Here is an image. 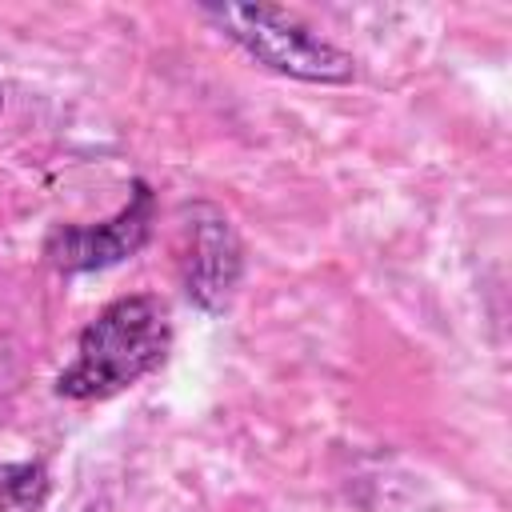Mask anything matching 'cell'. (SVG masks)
<instances>
[{
	"label": "cell",
	"instance_id": "cell-1",
	"mask_svg": "<svg viewBox=\"0 0 512 512\" xmlns=\"http://www.w3.org/2000/svg\"><path fill=\"white\" fill-rule=\"evenodd\" d=\"M172 344L168 308L156 296L112 300L80 332L76 360L60 372L56 392L68 400H104L148 376Z\"/></svg>",
	"mask_w": 512,
	"mask_h": 512
},
{
	"label": "cell",
	"instance_id": "cell-2",
	"mask_svg": "<svg viewBox=\"0 0 512 512\" xmlns=\"http://www.w3.org/2000/svg\"><path fill=\"white\" fill-rule=\"evenodd\" d=\"M200 12L256 64L280 76L308 84H344L356 76V60L344 48L316 36L304 20L276 4H204Z\"/></svg>",
	"mask_w": 512,
	"mask_h": 512
},
{
	"label": "cell",
	"instance_id": "cell-3",
	"mask_svg": "<svg viewBox=\"0 0 512 512\" xmlns=\"http://www.w3.org/2000/svg\"><path fill=\"white\" fill-rule=\"evenodd\" d=\"M152 228V192L136 184L128 208H120L104 224H64L48 236L44 256L60 272H88V268H108L124 256H132Z\"/></svg>",
	"mask_w": 512,
	"mask_h": 512
},
{
	"label": "cell",
	"instance_id": "cell-4",
	"mask_svg": "<svg viewBox=\"0 0 512 512\" xmlns=\"http://www.w3.org/2000/svg\"><path fill=\"white\" fill-rule=\"evenodd\" d=\"M240 280V244L232 224L216 208H196L192 244L184 256V288L188 300L204 312H220Z\"/></svg>",
	"mask_w": 512,
	"mask_h": 512
},
{
	"label": "cell",
	"instance_id": "cell-5",
	"mask_svg": "<svg viewBox=\"0 0 512 512\" xmlns=\"http://www.w3.org/2000/svg\"><path fill=\"white\" fill-rule=\"evenodd\" d=\"M48 472L40 464H0V512H40Z\"/></svg>",
	"mask_w": 512,
	"mask_h": 512
}]
</instances>
